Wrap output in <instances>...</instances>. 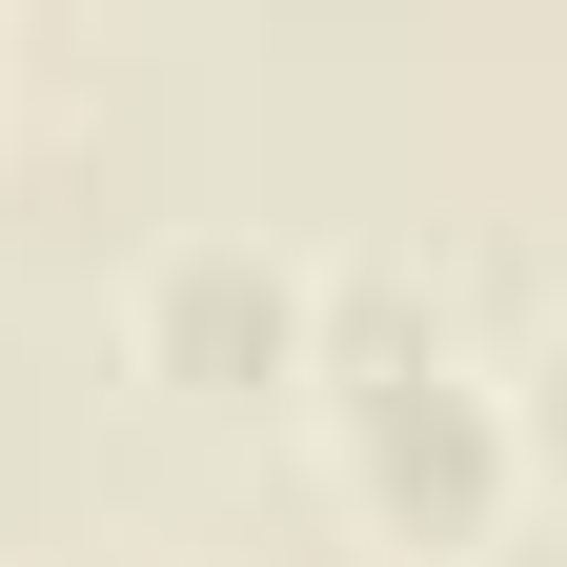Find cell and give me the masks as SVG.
<instances>
[{"label":"cell","mask_w":567,"mask_h":567,"mask_svg":"<svg viewBox=\"0 0 567 567\" xmlns=\"http://www.w3.org/2000/svg\"><path fill=\"white\" fill-rule=\"evenodd\" d=\"M305 425H324V486H344V527H365V547H405V567H466L486 527L527 507L507 365H466V324L425 305L405 264H324Z\"/></svg>","instance_id":"6da1fadb"},{"label":"cell","mask_w":567,"mask_h":567,"mask_svg":"<svg viewBox=\"0 0 567 567\" xmlns=\"http://www.w3.org/2000/svg\"><path fill=\"white\" fill-rule=\"evenodd\" d=\"M305 344H324V264L264 224H183L122 284V365L163 405H305Z\"/></svg>","instance_id":"7a4b0ae2"},{"label":"cell","mask_w":567,"mask_h":567,"mask_svg":"<svg viewBox=\"0 0 567 567\" xmlns=\"http://www.w3.org/2000/svg\"><path fill=\"white\" fill-rule=\"evenodd\" d=\"M507 425H527V486H567V344H547V365L507 385Z\"/></svg>","instance_id":"3957f363"}]
</instances>
